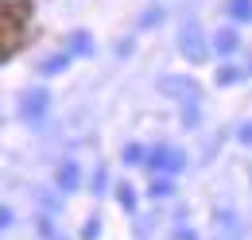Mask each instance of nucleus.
<instances>
[{
  "label": "nucleus",
  "mask_w": 252,
  "mask_h": 240,
  "mask_svg": "<svg viewBox=\"0 0 252 240\" xmlns=\"http://www.w3.org/2000/svg\"><path fill=\"white\" fill-rule=\"evenodd\" d=\"M148 167L152 171H167V175H179L187 167V155L179 148H152L148 151Z\"/></svg>",
  "instance_id": "1"
},
{
  "label": "nucleus",
  "mask_w": 252,
  "mask_h": 240,
  "mask_svg": "<svg viewBox=\"0 0 252 240\" xmlns=\"http://www.w3.org/2000/svg\"><path fill=\"white\" fill-rule=\"evenodd\" d=\"M159 93L163 97H179V101H194L198 97V82L187 78V74H167V78H159Z\"/></svg>",
  "instance_id": "2"
},
{
  "label": "nucleus",
  "mask_w": 252,
  "mask_h": 240,
  "mask_svg": "<svg viewBox=\"0 0 252 240\" xmlns=\"http://www.w3.org/2000/svg\"><path fill=\"white\" fill-rule=\"evenodd\" d=\"M179 47H183V55H187L190 62H202V59H206V47H202V28H198L194 20H187V24H183Z\"/></svg>",
  "instance_id": "3"
},
{
  "label": "nucleus",
  "mask_w": 252,
  "mask_h": 240,
  "mask_svg": "<svg viewBox=\"0 0 252 240\" xmlns=\"http://www.w3.org/2000/svg\"><path fill=\"white\" fill-rule=\"evenodd\" d=\"M47 105H51L47 90H32L24 97V120H43L47 117Z\"/></svg>",
  "instance_id": "4"
},
{
  "label": "nucleus",
  "mask_w": 252,
  "mask_h": 240,
  "mask_svg": "<svg viewBox=\"0 0 252 240\" xmlns=\"http://www.w3.org/2000/svg\"><path fill=\"white\" fill-rule=\"evenodd\" d=\"M237 47H241V35H237L233 28H221V31H214V51H218V55H233Z\"/></svg>",
  "instance_id": "5"
},
{
  "label": "nucleus",
  "mask_w": 252,
  "mask_h": 240,
  "mask_svg": "<svg viewBox=\"0 0 252 240\" xmlns=\"http://www.w3.org/2000/svg\"><path fill=\"white\" fill-rule=\"evenodd\" d=\"M59 186H63L66 194H74V190L82 186V171H78V163H63V167H59Z\"/></svg>",
  "instance_id": "6"
},
{
  "label": "nucleus",
  "mask_w": 252,
  "mask_h": 240,
  "mask_svg": "<svg viewBox=\"0 0 252 240\" xmlns=\"http://www.w3.org/2000/svg\"><path fill=\"white\" fill-rule=\"evenodd\" d=\"M66 55H94V35H90V31H74Z\"/></svg>",
  "instance_id": "7"
},
{
  "label": "nucleus",
  "mask_w": 252,
  "mask_h": 240,
  "mask_svg": "<svg viewBox=\"0 0 252 240\" xmlns=\"http://www.w3.org/2000/svg\"><path fill=\"white\" fill-rule=\"evenodd\" d=\"M225 12H229L237 24H249L252 20V0H225Z\"/></svg>",
  "instance_id": "8"
},
{
  "label": "nucleus",
  "mask_w": 252,
  "mask_h": 240,
  "mask_svg": "<svg viewBox=\"0 0 252 240\" xmlns=\"http://www.w3.org/2000/svg\"><path fill=\"white\" fill-rule=\"evenodd\" d=\"M66 66H70V55H51V59H47V62H43V66H39V70L55 78V74H63Z\"/></svg>",
  "instance_id": "9"
},
{
  "label": "nucleus",
  "mask_w": 252,
  "mask_h": 240,
  "mask_svg": "<svg viewBox=\"0 0 252 240\" xmlns=\"http://www.w3.org/2000/svg\"><path fill=\"white\" fill-rule=\"evenodd\" d=\"M117 202H121V206H125L128 213L136 210V190H132L128 182H117Z\"/></svg>",
  "instance_id": "10"
},
{
  "label": "nucleus",
  "mask_w": 252,
  "mask_h": 240,
  "mask_svg": "<svg viewBox=\"0 0 252 240\" xmlns=\"http://www.w3.org/2000/svg\"><path fill=\"white\" fill-rule=\"evenodd\" d=\"M198 120H202V109H198V97H194V101H183V124H190V128H194Z\"/></svg>",
  "instance_id": "11"
},
{
  "label": "nucleus",
  "mask_w": 252,
  "mask_h": 240,
  "mask_svg": "<svg viewBox=\"0 0 252 240\" xmlns=\"http://www.w3.org/2000/svg\"><path fill=\"white\" fill-rule=\"evenodd\" d=\"M214 78H218V86H233V82H241V70L237 66H218Z\"/></svg>",
  "instance_id": "12"
},
{
  "label": "nucleus",
  "mask_w": 252,
  "mask_h": 240,
  "mask_svg": "<svg viewBox=\"0 0 252 240\" xmlns=\"http://www.w3.org/2000/svg\"><path fill=\"white\" fill-rule=\"evenodd\" d=\"M175 194V182L171 179H156L152 182V198H171Z\"/></svg>",
  "instance_id": "13"
},
{
  "label": "nucleus",
  "mask_w": 252,
  "mask_h": 240,
  "mask_svg": "<svg viewBox=\"0 0 252 240\" xmlns=\"http://www.w3.org/2000/svg\"><path fill=\"white\" fill-rule=\"evenodd\" d=\"M144 159H148V151L140 148V144H128V148H125V163L136 167V163H144Z\"/></svg>",
  "instance_id": "14"
},
{
  "label": "nucleus",
  "mask_w": 252,
  "mask_h": 240,
  "mask_svg": "<svg viewBox=\"0 0 252 240\" xmlns=\"http://www.w3.org/2000/svg\"><path fill=\"white\" fill-rule=\"evenodd\" d=\"M156 24H163V8H148L140 16V28H156Z\"/></svg>",
  "instance_id": "15"
},
{
  "label": "nucleus",
  "mask_w": 252,
  "mask_h": 240,
  "mask_svg": "<svg viewBox=\"0 0 252 240\" xmlns=\"http://www.w3.org/2000/svg\"><path fill=\"white\" fill-rule=\"evenodd\" d=\"M90 186H94V194H101V190L109 186V175H105V167H97V171H94V179H90Z\"/></svg>",
  "instance_id": "16"
},
{
  "label": "nucleus",
  "mask_w": 252,
  "mask_h": 240,
  "mask_svg": "<svg viewBox=\"0 0 252 240\" xmlns=\"http://www.w3.org/2000/svg\"><path fill=\"white\" fill-rule=\"evenodd\" d=\"M97 233H101V221L90 217V221H86V229H82V240H97Z\"/></svg>",
  "instance_id": "17"
},
{
  "label": "nucleus",
  "mask_w": 252,
  "mask_h": 240,
  "mask_svg": "<svg viewBox=\"0 0 252 240\" xmlns=\"http://www.w3.org/2000/svg\"><path fill=\"white\" fill-rule=\"evenodd\" d=\"M237 140H241V144H252V120H249V124H241V128H237Z\"/></svg>",
  "instance_id": "18"
},
{
  "label": "nucleus",
  "mask_w": 252,
  "mask_h": 240,
  "mask_svg": "<svg viewBox=\"0 0 252 240\" xmlns=\"http://www.w3.org/2000/svg\"><path fill=\"white\" fill-rule=\"evenodd\" d=\"M8 225H12V210H8V206H0V233H4Z\"/></svg>",
  "instance_id": "19"
},
{
  "label": "nucleus",
  "mask_w": 252,
  "mask_h": 240,
  "mask_svg": "<svg viewBox=\"0 0 252 240\" xmlns=\"http://www.w3.org/2000/svg\"><path fill=\"white\" fill-rule=\"evenodd\" d=\"M175 240H198V237H194V229H179V233H175Z\"/></svg>",
  "instance_id": "20"
}]
</instances>
